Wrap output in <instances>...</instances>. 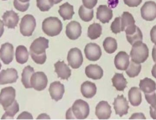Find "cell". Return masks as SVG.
Wrapping results in <instances>:
<instances>
[{
    "mask_svg": "<svg viewBox=\"0 0 156 120\" xmlns=\"http://www.w3.org/2000/svg\"><path fill=\"white\" fill-rule=\"evenodd\" d=\"M121 18V17L119 16L116 17L115 18V20L111 24L110 28H111V31L114 33H119L120 32H122Z\"/></svg>",
    "mask_w": 156,
    "mask_h": 120,
    "instance_id": "8d00e7d4",
    "label": "cell"
},
{
    "mask_svg": "<svg viewBox=\"0 0 156 120\" xmlns=\"http://www.w3.org/2000/svg\"><path fill=\"white\" fill-rule=\"evenodd\" d=\"M62 26V22L58 17H49L43 22L42 30L45 34L53 37L60 34Z\"/></svg>",
    "mask_w": 156,
    "mask_h": 120,
    "instance_id": "3957f363",
    "label": "cell"
},
{
    "mask_svg": "<svg viewBox=\"0 0 156 120\" xmlns=\"http://www.w3.org/2000/svg\"><path fill=\"white\" fill-rule=\"evenodd\" d=\"M81 92L84 97L88 99L92 98L96 94V85L94 83L86 81L81 85Z\"/></svg>",
    "mask_w": 156,
    "mask_h": 120,
    "instance_id": "7402d4cb",
    "label": "cell"
},
{
    "mask_svg": "<svg viewBox=\"0 0 156 120\" xmlns=\"http://www.w3.org/2000/svg\"><path fill=\"white\" fill-rule=\"evenodd\" d=\"M113 16V11L106 5H100L97 8V18L102 23L109 22Z\"/></svg>",
    "mask_w": 156,
    "mask_h": 120,
    "instance_id": "d6986e66",
    "label": "cell"
},
{
    "mask_svg": "<svg viewBox=\"0 0 156 120\" xmlns=\"http://www.w3.org/2000/svg\"><path fill=\"white\" fill-rule=\"evenodd\" d=\"M13 5L15 8L21 12H26L30 6L29 2L23 3L19 0H14Z\"/></svg>",
    "mask_w": 156,
    "mask_h": 120,
    "instance_id": "74e56055",
    "label": "cell"
},
{
    "mask_svg": "<svg viewBox=\"0 0 156 120\" xmlns=\"http://www.w3.org/2000/svg\"><path fill=\"white\" fill-rule=\"evenodd\" d=\"M2 1H6V0H2Z\"/></svg>",
    "mask_w": 156,
    "mask_h": 120,
    "instance_id": "816d5d0a",
    "label": "cell"
},
{
    "mask_svg": "<svg viewBox=\"0 0 156 120\" xmlns=\"http://www.w3.org/2000/svg\"><path fill=\"white\" fill-rule=\"evenodd\" d=\"M130 55L132 61L136 63H142L148 57V48L142 42H137L132 45Z\"/></svg>",
    "mask_w": 156,
    "mask_h": 120,
    "instance_id": "277c9868",
    "label": "cell"
},
{
    "mask_svg": "<svg viewBox=\"0 0 156 120\" xmlns=\"http://www.w3.org/2000/svg\"><path fill=\"white\" fill-rule=\"evenodd\" d=\"M20 2L23 3H27L30 2V0H19Z\"/></svg>",
    "mask_w": 156,
    "mask_h": 120,
    "instance_id": "f907efd6",
    "label": "cell"
},
{
    "mask_svg": "<svg viewBox=\"0 0 156 120\" xmlns=\"http://www.w3.org/2000/svg\"><path fill=\"white\" fill-rule=\"evenodd\" d=\"M67 59L68 65L74 69L79 68L83 62L82 52L76 47L70 49L68 52Z\"/></svg>",
    "mask_w": 156,
    "mask_h": 120,
    "instance_id": "52a82bcc",
    "label": "cell"
},
{
    "mask_svg": "<svg viewBox=\"0 0 156 120\" xmlns=\"http://www.w3.org/2000/svg\"><path fill=\"white\" fill-rule=\"evenodd\" d=\"M3 23L5 26L11 29H14L18 25L20 17L14 11H6L2 15Z\"/></svg>",
    "mask_w": 156,
    "mask_h": 120,
    "instance_id": "e0dca14e",
    "label": "cell"
},
{
    "mask_svg": "<svg viewBox=\"0 0 156 120\" xmlns=\"http://www.w3.org/2000/svg\"><path fill=\"white\" fill-rule=\"evenodd\" d=\"M33 119V117L32 115L30 113L28 112H23L20 114L18 116V118H17V119Z\"/></svg>",
    "mask_w": 156,
    "mask_h": 120,
    "instance_id": "b9f144b4",
    "label": "cell"
},
{
    "mask_svg": "<svg viewBox=\"0 0 156 120\" xmlns=\"http://www.w3.org/2000/svg\"><path fill=\"white\" fill-rule=\"evenodd\" d=\"M66 33L67 37L72 40L78 39L82 34V26L78 22L72 21L66 26Z\"/></svg>",
    "mask_w": 156,
    "mask_h": 120,
    "instance_id": "5bb4252c",
    "label": "cell"
},
{
    "mask_svg": "<svg viewBox=\"0 0 156 120\" xmlns=\"http://www.w3.org/2000/svg\"><path fill=\"white\" fill-rule=\"evenodd\" d=\"M145 98L147 102L151 105L156 104V94L155 92L151 93L145 94Z\"/></svg>",
    "mask_w": 156,
    "mask_h": 120,
    "instance_id": "f35d334b",
    "label": "cell"
},
{
    "mask_svg": "<svg viewBox=\"0 0 156 120\" xmlns=\"http://www.w3.org/2000/svg\"><path fill=\"white\" fill-rule=\"evenodd\" d=\"M126 35L128 42L132 45L137 42H142L143 39L142 32L138 27L133 32L126 34Z\"/></svg>",
    "mask_w": 156,
    "mask_h": 120,
    "instance_id": "4dcf8cb0",
    "label": "cell"
},
{
    "mask_svg": "<svg viewBox=\"0 0 156 120\" xmlns=\"http://www.w3.org/2000/svg\"><path fill=\"white\" fill-rule=\"evenodd\" d=\"M37 6L41 12H47L52 7L54 0H37Z\"/></svg>",
    "mask_w": 156,
    "mask_h": 120,
    "instance_id": "d590c367",
    "label": "cell"
},
{
    "mask_svg": "<svg viewBox=\"0 0 156 120\" xmlns=\"http://www.w3.org/2000/svg\"><path fill=\"white\" fill-rule=\"evenodd\" d=\"M49 41L43 37L34 40L30 47V53L33 61L38 64H43L47 58L46 49L49 47Z\"/></svg>",
    "mask_w": 156,
    "mask_h": 120,
    "instance_id": "6da1fadb",
    "label": "cell"
},
{
    "mask_svg": "<svg viewBox=\"0 0 156 120\" xmlns=\"http://www.w3.org/2000/svg\"><path fill=\"white\" fill-rule=\"evenodd\" d=\"M36 26V20L34 16L31 15H26L22 18L20 24L21 33L24 36H31Z\"/></svg>",
    "mask_w": 156,
    "mask_h": 120,
    "instance_id": "5b68a950",
    "label": "cell"
},
{
    "mask_svg": "<svg viewBox=\"0 0 156 120\" xmlns=\"http://www.w3.org/2000/svg\"><path fill=\"white\" fill-rule=\"evenodd\" d=\"M102 32V27L100 24L94 23L88 27L87 35L91 40H95L100 37Z\"/></svg>",
    "mask_w": 156,
    "mask_h": 120,
    "instance_id": "f1b7e54d",
    "label": "cell"
},
{
    "mask_svg": "<svg viewBox=\"0 0 156 120\" xmlns=\"http://www.w3.org/2000/svg\"><path fill=\"white\" fill-rule=\"evenodd\" d=\"M113 85L117 91H123L126 88L127 84V82L124 77L123 74H115L112 79Z\"/></svg>",
    "mask_w": 156,
    "mask_h": 120,
    "instance_id": "4316f807",
    "label": "cell"
},
{
    "mask_svg": "<svg viewBox=\"0 0 156 120\" xmlns=\"http://www.w3.org/2000/svg\"><path fill=\"white\" fill-rule=\"evenodd\" d=\"M84 53L86 58L93 62L99 60L102 55V51L100 46L94 43H90L86 45L85 47Z\"/></svg>",
    "mask_w": 156,
    "mask_h": 120,
    "instance_id": "30bf717a",
    "label": "cell"
},
{
    "mask_svg": "<svg viewBox=\"0 0 156 120\" xmlns=\"http://www.w3.org/2000/svg\"><path fill=\"white\" fill-rule=\"evenodd\" d=\"M139 87L144 93H151L156 91V83L152 79L146 77L140 80Z\"/></svg>",
    "mask_w": 156,
    "mask_h": 120,
    "instance_id": "d4e9b609",
    "label": "cell"
},
{
    "mask_svg": "<svg viewBox=\"0 0 156 120\" xmlns=\"http://www.w3.org/2000/svg\"><path fill=\"white\" fill-rule=\"evenodd\" d=\"M152 57L154 62L156 63V45H154L152 49Z\"/></svg>",
    "mask_w": 156,
    "mask_h": 120,
    "instance_id": "7dc6e473",
    "label": "cell"
},
{
    "mask_svg": "<svg viewBox=\"0 0 156 120\" xmlns=\"http://www.w3.org/2000/svg\"><path fill=\"white\" fill-rule=\"evenodd\" d=\"M124 2L129 7H137L142 2V0H124Z\"/></svg>",
    "mask_w": 156,
    "mask_h": 120,
    "instance_id": "60d3db41",
    "label": "cell"
},
{
    "mask_svg": "<svg viewBox=\"0 0 156 120\" xmlns=\"http://www.w3.org/2000/svg\"><path fill=\"white\" fill-rule=\"evenodd\" d=\"M141 69V65L140 64L136 63L131 60L129 65L126 70V73L130 78H133L137 76Z\"/></svg>",
    "mask_w": 156,
    "mask_h": 120,
    "instance_id": "836d02e7",
    "label": "cell"
},
{
    "mask_svg": "<svg viewBox=\"0 0 156 120\" xmlns=\"http://www.w3.org/2000/svg\"><path fill=\"white\" fill-rule=\"evenodd\" d=\"M15 56L17 62L19 63L23 64L28 62L29 53L27 48L24 45H19L16 48Z\"/></svg>",
    "mask_w": 156,
    "mask_h": 120,
    "instance_id": "83f0119b",
    "label": "cell"
},
{
    "mask_svg": "<svg viewBox=\"0 0 156 120\" xmlns=\"http://www.w3.org/2000/svg\"><path fill=\"white\" fill-rule=\"evenodd\" d=\"M104 49L108 54L115 52L117 49L118 45L116 40L111 37H107L103 42Z\"/></svg>",
    "mask_w": 156,
    "mask_h": 120,
    "instance_id": "f546056e",
    "label": "cell"
},
{
    "mask_svg": "<svg viewBox=\"0 0 156 120\" xmlns=\"http://www.w3.org/2000/svg\"><path fill=\"white\" fill-rule=\"evenodd\" d=\"M115 114L120 117L127 114L129 109L128 102L124 95H118L113 103Z\"/></svg>",
    "mask_w": 156,
    "mask_h": 120,
    "instance_id": "8fae6325",
    "label": "cell"
},
{
    "mask_svg": "<svg viewBox=\"0 0 156 120\" xmlns=\"http://www.w3.org/2000/svg\"><path fill=\"white\" fill-rule=\"evenodd\" d=\"M19 78L18 72L14 68H8L3 70L1 72L0 84L6 85L16 82Z\"/></svg>",
    "mask_w": 156,
    "mask_h": 120,
    "instance_id": "4fadbf2b",
    "label": "cell"
},
{
    "mask_svg": "<svg viewBox=\"0 0 156 120\" xmlns=\"http://www.w3.org/2000/svg\"><path fill=\"white\" fill-rule=\"evenodd\" d=\"M54 66L55 72L57 74L58 78H61L62 80H67L71 76L72 71L64 61H58L55 64Z\"/></svg>",
    "mask_w": 156,
    "mask_h": 120,
    "instance_id": "ffe728a7",
    "label": "cell"
},
{
    "mask_svg": "<svg viewBox=\"0 0 156 120\" xmlns=\"http://www.w3.org/2000/svg\"><path fill=\"white\" fill-rule=\"evenodd\" d=\"M62 1V0H54V4H57L61 2Z\"/></svg>",
    "mask_w": 156,
    "mask_h": 120,
    "instance_id": "681fc988",
    "label": "cell"
},
{
    "mask_svg": "<svg viewBox=\"0 0 156 120\" xmlns=\"http://www.w3.org/2000/svg\"><path fill=\"white\" fill-rule=\"evenodd\" d=\"M151 74H152V76L156 79V64L154 65V66L152 67Z\"/></svg>",
    "mask_w": 156,
    "mask_h": 120,
    "instance_id": "c3c4849f",
    "label": "cell"
},
{
    "mask_svg": "<svg viewBox=\"0 0 156 120\" xmlns=\"http://www.w3.org/2000/svg\"><path fill=\"white\" fill-rule=\"evenodd\" d=\"M128 98L131 105L134 106L139 105L142 101V96L139 88L132 87L129 91Z\"/></svg>",
    "mask_w": 156,
    "mask_h": 120,
    "instance_id": "603a6c76",
    "label": "cell"
},
{
    "mask_svg": "<svg viewBox=\"0 0 156 120\" xmlns=\"http://www.w3.org/2000/svg\"><path fill=\"white\" fill-rule=\"evenodd\" d=\"M108 6L110 8H114L119 3V0H108Z\"/></svg>",
    "mask_w": 156,
    "mask_h": 120,
    "instance_id": "bcb514c9",
    "label": "cell"
},
{
    "mask_svg": "<svg viewBox=\"0 0 156 120\" xmlns=\"http://www.w3.org/2000/svg\"><path fill=\"white\" fill-rule=\"evenodd\" d=\"M85 74L87 76L93 80L101 79L104 75L102 68L97 64H90L85 68Z\"/></svg>",
    "mask_w": 156,
    "mask_h": 120,
    "instance_id": "44dd1931",
    "label": "cell"
},
{
    "mask_svg": "<svg viewBox=\"0 0 156 120\" xmlns=\"http://www.w3.org/2000/svg\"><path fill=\"white\" fill-rule=\"evenodd\" d=\"M30 82L32 88L37 91H42L47 86L48 78L43 72H36L32 75Z\"/></svg>",
    "mask_w": 156,
    "mask_h": 120,
    "instance_id": "ba28073f",
    "label": "cell"
},
{
    "mask_svg": "<svg viewBox=\"0 0 156 120\" xmlns=\"http://www.w3.org/2000/svg\"><path fill=\"white\" fill-rule=\"evenodd\" d=\"M83 4L88 9H93L98 2V0H82Z\"/></svg>",
    "mask_w": 156,
    "mask_h": 120,
    "instance_id": "ab89813d",
    "label": "cell"
},
{
    "mask_svg": "<svg viewBox=\"0 0 156 120\" xmlns=\"http://www.w3.org/2000/svg\"><path fill=\"white\" fill-rule=\"evenodd\" d=\"M90 112L89 105L81 99L76 100L73 106L66 113L67 119H85L87 118Z\"/></svg>",
    "mask_w": 156,
    "mask_h": 120,
    "instance_id": "7a4b0ae2",
    "label": "cell"
},
{
    "mask_svg": "<svg viewBox=\"0 0 156 120\" xmlns=\"http://www.w3.org/2000/svg\"><path fill=\"white\" fill-rule=\"evenodd\" d=\"M5 113L3 115L2 119H13L14 115L20 111L19 104L17 101L15 100V102L10 106L5 109Z\"/></svg>",
    "mask_w": 156,
    "mask_h": 120,
    "instance_id": "e575fe53",
    "label": "cell"
},
{
    "mask_svg": "<svg viewBox=\"0 0 156 120\" xmlns=\"http://www.w3.org/2000/svg\"><path fill=\"white\" fill-rule=\"evenodd\" d=\"M1 59L5 64H9L13 59L14 47L12 44L5 43L2 45L0 50Z\"/></svg>",
    "mask_w": 156,
    "mask_h": 120,
    "instance_id": "7c38bea8",
    "label": "cell"
},
{
    "mask_svg": "<svg viewBox=\"0 0 156 120\" xmlns=\"http://www.w3.org/2000/svg\"><path fill=\"white\" fill-rule=\"evenodd\" d=\"M34 73V69L30 65L25 67L23 71L22 74V82L24 87L27 89L32 88L31 84V78Z\"/></svg>",
    "mask_w": 156,
    "mask_h": 120,
    "instance_id": "484cf974",
    "label": "cell"
},
{
    "mask_svg": "<svg viewBox=\"0 0 156 120\" xmlns=\"http://www.w3.org/2000/svg\"><path fill=\"white\" fill-rule=\"evenodd\" d=\"M121 18L122 32L125 31L127 27L135 25L134 17L129 12H124Z\"/></svg>",
    "mask_w": 156,
    "mask_h": 120,
    "instance_id": "1f68e13d",
    "label": "cell"
},
{
    "mask_svg": "<svg viewBox=\"0 0 156 120\" xmlns=\"http://www.w3.org/2000/svg\"><path fill=\"white\" fill-rule=\"evenodd\" d=\"M16 90L12 86L2 89L0 95V102L5 110L15 102Z\"/></svg>",
    "mask_w": 156,
    "mask_h": 120,
    "instance_id": "8992f818",
    "label": "cell"
},
{
    "mask_svg": "<svg viewBox=\"0 0 156 120\" xmlns=\"http://www.w3.org/2000/svg\"><path fill=\"white\" fill-rule=\"evenodd\" d=\"M141 17L147 21H152L156 18V3L152 1L146 2L140 9Z\"/></svg>",
    "mask_w": 156,
    "mask_h": 120,
    "instance_id": "9c48e42d",
    "label": "cell"
},
{
    "mask_svg": "<svg viewBox=\"0 0 156 120\" xmlns=\"http://www.w3.org/2000/svg\"><path fill=\"white\" fill-rule=\"evenodd\" d=\"M95 115L99 119H108L112 113L111 107L107 102L101 101L96 107Z\"/></svg>",
    "mask_w": 156,
    "mask_h": 120,
    "instance_id": "9a60e30c",
    "label": "cell"
},
{
    "mask_svg": "<svg viewBox=\"0 0 156 120\" xmlns=\"http://www.w3.org/2000/svg\"><path fill=\"white\" fill-rule=\"evenodd\" d=\"M78 14L83 21L89 22L94 18V10L88 9L83 5H82L79 8Z\"/></svg>",
    "mask_w": 156,
    "mask_h": 120,
    "instance_id": "d6a6232c",
    "label": "cell"
},
{
    "mask_svg": "<svg viewBox=\"0 0 156 120\" xmlns=\"http://www.w3.org/2000/svg\"><path fill=\"white\" fill-rule=\"evenodd\" d=\"M150 36L151 42L156 45V25L153 26L151 30Z\"/></svg>",
    "mask_w": 156,
    "mask_h": 120,
    "instance_id": "7bdbcfd3",
    "label": "cell"
},
{
    "mask_svg": "<svg viewBox=\"0 0 156 120\" xmlns=\"http://www.w3.org/2000/svg\"><path fill=\"white\" fill-rule=\"evenodd\" d=\"M150 114L153 119H156V104L150 107Z\"/></svg>",
    "mask_w": 156,
    "mask_h": 120,
    "instance_id": "ee69618b",
    "label": "cell"
},
{
    "mask_svg": "<svg viewBox=\"0 0 156 120\" xmlns=\"http://www.w3.org/2000/svg\"><path fill=\"white\" fill-rule=\"evenodd\" d=\"M58 12L64 21L71 20L75 14L73 6L70 5L68 2L65 3L60 5Z\"/></svg>",
    "mask_w": 156,
    "mask_h": 120,
    "instance_id": "cb8c5ba5",
    "label": "cell"
},
{
    "mask_svg": "<svg viewBox=\"0 0 156 120\" xmlns=\"http://www.w3.org/2000/svg\"><path fill=\"white\" fill-rule=\"evenodd\" d=\"M49 91L52 99L57 102L62 98L65 93V86L60 82H54L50 85Z\"/></svg>",
    "mask_w": 156,
    "mask_h": 120,
    "instance_id": "2e32d148",
    "label": "cell"
},
{
    "mask_svg": "<svg viewBox=\"0 0 156 120\" xmlns=\"http://www.w3.org/2000/svg\"><path fill=\"white\" fill-rule=\"evenodd\" d=\"M129 55L125 52L121 51L118 53L115 58L116 68L121 71L126 70L129 65Z\"/></svg>",
    "mask_w": 156,
    "mask_h": 120,
    "instance_id": "ac0fdd59",
    "label": "cell"
},
{
    "mask_svg": "<svg viewBox=\"0 0 156 120\" xmlns=\"http://www.w3.org/2000/svg\"><path fill=\"white\" fill-rule=\"evenodd\" d=\"M146 119V117H145V115L142 113H136L133 114L131 115V117L129 118V119Z\"/></svg>",
    "mask_w": 156,
    "mask_h": 120,
    "instance_id": "f6af8a7d",
    "label": "cell"
}]
</instances>
